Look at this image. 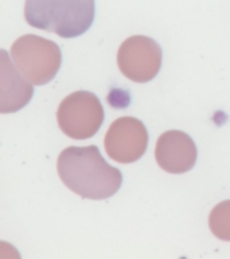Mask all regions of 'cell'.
I'll return each mask as SVG.
<instances>
[{"label": "cell", "instance_id": "cell-1", "mask_svg": "<svg viewBox=\"0 0 230 259\" xmlns=\"http://www.w3.org/2000/svg\"><path fill=\"white\" fill-rule=\"evenodd\" d=\"M57 170L63 184L84 199L112 197L123 184L120 170L104 160L96 145L66 148L59 155Z\"/></svg>", "mask_w": 230, "mask_h": 259}, {"label": "cell", "instance_id": "cell-2", "mask_svg": "<svg viewBox=\"0 0 230 259\" xmlns=\"http://www.w3.org/2000/svg\"><path fill=\"white\" fill-rule=\"evenodd\" d=\"M94 15V0H26L24 4V19L31 27L65 39L85 34Z\"/></svg>", "mask_w": 230, "mask_h": 259}, {"label": "cell", "instance_id": "cell-3", "mask_svg": "<svg viewBox=\"0 0 230 259\" xmlns=\"http://www.w3.org/2000/svg\"><path fill=\"white\" fill-rule=\"evenodd\" d=\"M11 57L23 77L38 86L53 81L62 63V53L57 43L31 34L16 39Z\"/></svg>", "mask_w": 230, "mask_h": 259}, {"label": "cell", "instance_id": "cell-4", "mask_svg": "<svg viewBox=\"0 0 230 259\" xmlns=\"http://www.w3.org/2000/svg\"><path fill=\"white\" fill-rule=\"evenodd\" d=\"M61 131L70 139L93 137L104 122V108L97 96L86 90L69 94L57 112Z\"/></svg>", "mask_w": 230, "mask_h": 259}, {"label": "cell", "instance_id": "cell-5", "mask_svg": "<svg viewBox=\"0 0 230 259\" xmlns=\"http://www.w3.org/2000/svg\"><path fill=\"white\" fill-rule=\"evenodd\" d=\"M163 61L162 47L155 39L133 35L125 39L117 53V65L125 77L137 83L152 81Z\"/></svg>", "mask_w": 230, "mask_h": 259}, {"label": "cell", "instance_id": "cell-6", "mask_svg": "<svg viewBox=\"0 0 230 259\" xmlns=\"http://www.w3.org/2000/svg\"><path fill=\"white\" fill-rule=\"evenodd\" d=\"M110 159L121 164L140 160L148 147V132L135 117H120L112 122L104 140Z\"/></svg>", "mask_w": 230, "mask_h": 259}, {"label": "cell", "instance_id": "cell-7", "mask_svg": "<svg viewBox=\"0 0 230 259\" xmlns=\"http://www.w3.org/2000/svg\"><path fill=\"white\" fill-rule=\"evenodd\" d=\"M198 149L194 140L182 131H168L158 139L155 159L168 174L180 175L194 168Z\"/></svg>", "mask_w": 230, "mask_h": 259}, {"label": "cell", "instance_id": "cell-8", "mask_svg": "<svg viewBox=\"0 0 230 259\" xmlns=\"http://www.w3.org/2000/svg\"><path fill=\"white\" fill-rule=\"evenodd\" d=\"M34 89L11 65L6 50H2V101L0 112L15 113L30 102Z\"/></svg>", "mask_w": 230, "mask_h": 259}, {"label": "cell", "instance_id": "cell-9", "mask_svg": "<svg viewBox=\"0 0 230 259\" xmlns=\"http://www.w3.org/2000/svg\"><path fill=\"white\" fill-rule=\"evenodd\" d=\"M209 227L218 239L230 242V200L218 203L209 217Z\"/></svg>", "mask_w": 230, "mask_h": 259}]
</instances>
